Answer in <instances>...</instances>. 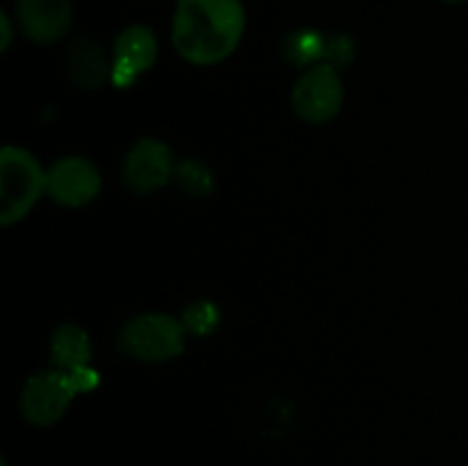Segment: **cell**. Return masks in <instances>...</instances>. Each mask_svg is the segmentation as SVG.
Wrapping results in <instances>:
<instances>
[{
    "instance_id": "cell-6",
    "label": "cell",
    "mask_w": 468,
    "mask_h": 466,
    "mask_svg": "<svg viewBox=\"0 0 468 466\" xmlns=\"http://www.w3.org/2000/svg\"><path fill=\"white\" fill-rule=\"evenodd\" d=\"M103 187L99 167L82 155H64L46 169V195L67 208H82Z\"/></svg>"
},
{
    "instance_id": "cell-15",
    "label": "cell",
    "mask_w": 468,
    "mask_h": 466,
    "mask_svg": "<svg viewBox=\"0 0 468 466\" xmlns=\"http://www.w3.org/2000/svg\"><path fill=\"white\" fill-rule=\"evenodd\" d=\"M352 55H355V44H352V39H347V37H343V35L329 37L327 58H324V62L332 64V67H336V69H341V67H347V64L352 62Z\"/></svg>"
},
{
    "instance_id": "cell-5",
    "label": "cell",
    "mask_w": 468,
    "mask_h": 466,
    "mask_svg": "<svg viewBox=\"0 0 468 466\" xmlns=\"http://www.w3.org/2000/svg\"><path fill=\"white\" fill-rule=\"evenodd\" d=\"M76 396L78 391L71 382V375L50 368L32 373L26 379L18 405L27 423L35 428H50L67 414Z\"/></svg>"
},
{
    "instance_id": "cell-1",
    "label": "cell",
    "mask_w": 468,
    "mask_h": 466,
    "mask_svg": "<svg viewBox=\"0 0 468 466\" xmlns=\"http://www.w3.org/2000/svg\"><path fill=\"white\" fill-rule=\"evenodd\" d=\"M247 30L242 0H176L172 46L195 67H215L231 58Z\"/></svg>"
},
{
    "instance_id": "cell-19",
    "label": "cell",
    "mask_w": 468,
    "mask_h": 466,
    "mask_svg": "<svg viewBox=\"0 0 468 466\" xmlns=\"http://www.w3.org/2000/svg\"><path fill=\"white\" fill-rule=\"evenodd\" d=\"M0 466H7V461H5V460H0Z\"/></svg>"
},
{
    "instance_id": "cell-9",
    "label": "cell",
    "mask_w": 468,
    "mask_h": 466,
    "mask_svg": "<svg viewBox=\"0 0 468 466\" xmlns=\"http://www.w3.org/2000/svg\"><path fill=\"white\" fill-rule=\"evenodd\" d=\"M14 21L30 41L41 46L62 41L71 32V0H14Z\"/></svg>"
},
{
    "instance_id": "cell-7",
    "label": "cell",
    "mask_w": 468,
    "mask_h": 466,
    "mask_svg": "<svg viewBox=\"0 0 468 466\" xmlns=\"http://www.w3.org/2000/svg\"><path fill=\"white\" fill-rule=\"evenodd\" d=\"M158 59V37L149 26L133 23L123 27L112 46V73L110 85L117 90H131L140 76H144Z\"/></svg>"
},
{
    "instance_id": "cell-11",
    "label": "cell",
    "mask_w": 468,
    "mask_h": 466,
    "mask_svg": "<svg viewBox=\"0 0 468 466\" xmlns=\"http://www.w3.org/2000/svg\"><path fill=\"white\" fill-rule=\"evenodd\" d=\"M50 364L53 368L73 373L78 368H85L91 361V341L87 332L78 324L64 323L50 336Z\"/></svg>"
},
{
    "instance_id": "cell-10",
    "label": "cell",
    "mask_w": 468,
    "mask_h": 466,
    "mask_svg": "<svg viewBox=\"0 0 468 466\" xmlns=\"http://www.w3.org/2000/svg\"><path fill=\"white\" fill-rule=\"evenodd\" d=\"M69 78L82 90H101L110 80L112 62H108L103 48L96 41L76 37L67 53Z\"/></svg>"
},
{
    "instance_id": "cell-2",
    "label": "cell",
    "mask_w": 468,
    "mask_h": 466,
    "mask_svg": "<svg viewBox=\"0 0 468 466\" xmlns=\"http://www.w3.org/2000/svg\"><path fill=\"white\" fill-rule=\"evenodd\" d=\"M46 195V169L23 146L7 144L0 154V224L21 222Z\"/></svg>"
},
{
    "instance_id": "cell-3",
    "label": "cell",
    "mask_w": 468,
    "mask_h": 466,
    "mask_svg": "<svg viewBox=\"0 0 468 466\" xmlns=\"http://www.w3.org/2000/svg\"><path fill=\"white\" fill-rule=\"evenodd\" d=\"M122 355L144 364L176 359L186 350V327L169 313H140L128 320L117 336Z\"/></svg>"
},
{
    "instance_id": "cell-4",
    "label": "cell",
    "mask_w": 468,
    "mask_h": 466,
    "mask_svg": "<svg viewBox=\"0 0 468 466\" xmlns=\"http://www.w3.org/2000/svg\"><path fill=\"white\" fill-rule=\"evenodd\" d=\"M343 99H346V90H343L341 73L327 62L304 69L291 94L297 117L314 126L332 122L341 112Z\"/></svg>"
},
{
    "instance_id": "cell-14",
    "label": "cell",
    "mask_w": 468,
    "mask_h": 466,
    "mask_svg": "<svg viewBox=\"0 0 468 466\" xmlns=\"http://www.w3.org/2000/svg\"><path fill=\"white\" fill-rule=\"evenodd\" d=\"M219 320H222V313L215 302L197 300L186 306L181 323L186 332L195 334V336H210L219 327Z\"/></svg>"
},
{
    "instance_id": "cell-12",
    "label": "cell",
    "mask_w": 468,
    "mask_h": 466,
    "mask_svg": "<svg viewBox=\"0 0 468 466\" xmlns=\"http://www.w3.org/2000/svg\"><path fill=\"white\" fill-rule=\"evenodd\" d=\"M327 35H323L320 30L304 27V30H295L286 37V41H283V55H286V59L292 67L309 69L324 62V58H327Z\"/></svg>"
},
{
    "instance_id": "cell-18",
    "label": "cell",
    "mask_w": 468,
    "mask_h": 466,
    "mask_svg": "<svg viewBox=\"0 0 468 466\" xmlns=\"http://www.w3.org/2000/svg\"><path fill=\"white\" fill-rule=\"evenodd\" d=\"M443 3H448V5H460V3H466V0H443Z\"/></svg>"
},
{
    "instance_id": "cell-13",
    "label": "cell",
    "mask_w": 468,
    "mask_h": 466,
    "mask_svg": "<svg viewBox=\"0 0 468 466\" xmlns=\"http://www.w3.org/2000/svg\"><path fill=\"white\" fill-rule=\"evenodd\" d=\"M174 183H176L186 195L195 196V199H204V196H208L210 192L215 190V174L213 169L199 158L176 160Z\"/></svg>"
},
{
    "instance_id": "cell-16",
    "label": "cell",
    "mask_w": 468,
    "mask_h": 466,
    "mask_svg": "<svg viewBox=\"0 0 468 466\" xmlns=\"http://www.w3.org/2000/svg\"><path fill=\"white\" fill-rule=\"evenodd\" d=\"M69 375H71V382H73V387H76L78 393L94 391V388L101 384V375L96 373L91 365L78 368V370H73V373H69Z\"/></svg>"
},
{
    "instance_id": "cell-17",
    "label": "cell",
    "mask_w": 468,
    "mask_h": 466,
    "mask_svg": "<svg viewBox=\"0 0 468 466\" xmlns=\"http://www.w3.org/2000/svg\"><path fill=\"white\" fill-rule=\"evenodd\" d=\"M14 26L16 21L7 12H0V53H7V48L12 46Z\"/></svg>"
},
{
    "instance_id": "cell-8",
    "label": "cell",
    "mask_w": 468,
    "mask_h": 466,
    "mask_svg": "<svg viewBox=\"0 0 468 466\" xmlns=\"http://www.w3.org/2000/svg\"><path fill=\"white\" fill-rule=\"evenodd\" d=\"M174 160L172 149L163 140L155 137H142L128 149L123 160V183L135 195H151L174 181Z\"/></svg>"
}]
</instances>
